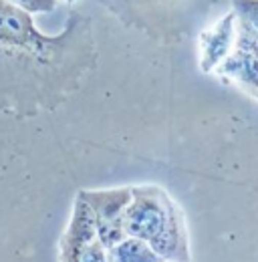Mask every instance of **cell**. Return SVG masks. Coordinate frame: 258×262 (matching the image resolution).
Returning <instances> with one entry per match:
<instances>
[{"instance_id":"cell-3","label":"cell","mask_w":258,"mask_h":262,"mask_svg":"<svg viewBox=\"0 0 258 262\" xmlns=\"http://www.w3.org/2000/svg\"><path fill=\"white\" fill-rule=\"evenodd\" d=\"M57 42V36H47L34 27L31 12L14 6L8 0H0V45L45 55Z\"/></svg>"},{"instance_id":"cell-7","label":"cell","mask_w":258,"mask_h":262,"mask_svg":"<svg viewBox=\"0 0 258 262\" xmlns=\"http://www.w3.org/2000/svg\"><path fill=\"white\" fill-rule=\"evenodd\" d=\"M109 262H161L160 254L143 240L139 238H123L121 242H117L115 246L109 248Z\"/></svg>"},{"instance_id":"cell-5","label":"cell","mask_w":258,"mask_h":262,"mask_svg":"<svg viewBox=\"0 0 258 262\" xmlns=\"http://www.w3.org/2000/svg\"><path fill=\"white\" fill-rule=\"evenodd\" d=\"M216 73L222 79L240 85L250 95H254L258 91V55L250 51L234 47L232 53L216 67Z\"/></svg>"},{"instance_id":"cell-11","label":"cell","mask_w":258,"mask_h":262,"mask_svg":"<svg viewBox=\"0 0 258 262\" xmlns=\"http://www.w3.org/2000/svg\"><path fill=\"white\" fill-rule=\"evenodd\" d=\"M252 97H256V99H258V91H256V93H254V95H252Z\"/></svg>"},{"instance_id":"cell-10","label":"cell","mask_w":258,"mask_h":262,"mask_svg":"<svg viewBox=\"0 0 258 262\" xmlns=\"http://www.w3.org/2000/svg\"><path fill=\"white\" fill-rule=\"evenodd\" d=\"M67 2H69V4H73V2H77V0H67Z\"/></svg>"},{"instance_id":"cell-6","label":"cell","mask_w":258,"mask_h":262,"mask_svg":"<svg viewBox=\"0 0 258 262\" xmlns=\"http://www.w3.org/2000/svg\"><path fill=\"white\" fill-rule=\"evenodd\" d=\"M236 16V49L250 51L258 47V0H232Z\"/></svg>"},{"instance_id":"cell-1","label":"cell","mask_w":258,"mask_h":262,"mask_svg":"<svg viewBox=\"0 0 258 262\" xmlns=\"http://www.w3.org/2000/svg\"><path fill=\"white\" fill-rule=\"evenodd\" d=\"M119 224L125 236L147 242L161 258L188 262L186 222L174 200L158 186L131 188V202Z\"/></svg>"},{"instance_id":"cell-8","label":"cell","mask_w":258,"mask_h":262,"mask_svg":"<svg viewBox=\"0 0 258 262\" xmlns=\"http://www.w3.org/2000/svg\"><path fill=\"white\" fill-rule=\"evenodd\" d=\"M8 2H12L14 6H18V8H23L31 14L32 12L47 14V12H53L59 6V0H8Z\"/></svg>"},{"instance_id":"cell-4","label":"cell","mask_w":258,"mask_h":262,"mask_svg":"<svg viewBox=\"0 0 258 262\" xmlns=\"http://www.w3.org/2000/svg\"><path fill=\"white\" fill-rule=\"evenodd\" d=\"M200 67L204 73H212L232 53L236 42V16L230 10L218 23L200 31Z\"/></svg>"},{"instance_id":"cell-2","label":"cell","mask_w":258,"mask_h":262,"mask_svg":"<svg viewBox=\"0 0 258 262\" xmlns=\"http://www.w3.org/2000/svg\"><path fill=\"white\" fill-rule=\"evenodd\" d=\"M216 0H101L123 23L152 36L188 34Z\"/></svg>"},{"instance_id":"cell-9","label":"cell","mask_w":258,"mask_h":262,"mask_svg":"<svg viewBox=\"0 0 258 262\" xmlns=\"http://www.w3.org/2000/svg\"><path fill=\"white\" fill-rule=\"evenodd\" d=\"M250 53H254V55H258V47H254V49H250Z\"/></svg>"}]
</instances>
